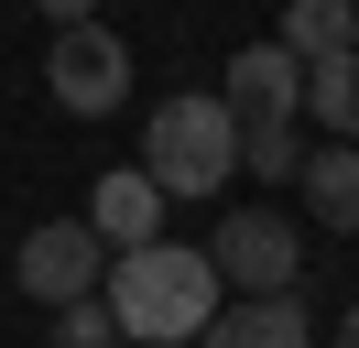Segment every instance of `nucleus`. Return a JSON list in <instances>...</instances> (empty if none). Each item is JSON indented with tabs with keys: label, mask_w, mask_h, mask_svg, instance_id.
Listing matches in <instances>:
<instances>
[{
	"label": "nucleus",
	"mask_w": 359,
	"mask_h": 348,
	"mask_svg": "<svg viewBox=\"0 0 359 348\" xmlns=\"http://www.w3.org/2000/svg\"><path fill=\"white\" fill-rule=\"evenodd\" d=\"M98 294H109V316H120V337H131V348H185V337L229 304V283H218V261H207V250H185V239L153 229V239H131V250H109Z\"/></svg>",
	"instance_id": "1"
},
{
	"label": "nucleus",
	"mask_w": 359,
	"mask_h": 348,
	"mask_svg": "<svg viewBox=\"0 0 359 348\" xmlns=\"http://www.w3.org/2000/svg\"><path fill=\"white\" fill-rule=\"evenodd\" d=\"M142 174H153L163 196H229L240 185V109L218 98V87H175V98L142 120Z\"/></svg>",
	"instance_id": "2"
},
{
	"label": "nucleus",
	"mask_w": 359,
	"mask_h": 348,
	"mask_svg": "<svg viewBox=\"0 0 359 348\" xmlns=\"http://www.w3.org/2000/svg\"><path fill=\"white\" fill-rule=\"evenodd\" d=\"M44 87H55V109H76V120H109V109L131 98V44H120L98 11H88V22H55Z\"/></svg>",
	"instance_id": "3"
},
{
	"label": "nucleus",
	"mask_w": 359,
	"mask_h": 348,
	"mask_svg": "<svg viewBox=\"0 0 359 348\" xmlns=\"http://www.w3.org/2000/svg\"><path fill=\"white\" fill-rule=\"evenodd\" d=\"M207 261H218L229 294H283V283L305 272V239H294V218H272V207H229L218 239H207Z\"/></svg>",
	"instance_id": "4"
},
{
	"label": "nucleus",
	"mask_w": 359,
	"mask_h": 348,
	"mask_svg": "<svg viewBox=\"0 0 359 348\" xmlns=\"http://www.w3.org/2000/svg\"><path fill=\"white\" fill-rule=\"evenodd\" d=\"M98 272H109V239H98L88 218H44V229H22V250H11V283H22L33 304L98 294Z\"/></svg>",
	"instance_id": "5"
},
{
	"label": "nucleus",
	"mask_w": 359,
	"mask_h": 348,
	"mask_svg": "<svg viewBox=\"0 0 359 348\" xmlns=\"http://www.w3.org/2000/svg\"><path fill=\"white\" fill-rule=\"evenodd\" d=\"M218 98L240 109V120H294V109H305V55H294L283 33L240 44V55H229V76H218Z\"/></svg>",
	"instance_id": "6"
},
{
	"label": "nucleus",
	"mask_w": 359,
	"mask_h": 348,
	"mask_svg": "<svg viewBox=\"0 0 359 348\" xmlns=\"http://www.w3.org/2000/svg\"><path fill=\"white\" fill-rule=\"evenodd\" d=\"M196 348H316V326H305V304H294V283H283V294L218 304V316L196 326Z\"/></svg>",
	"instance_id": "7"
},
{
	"label": "nucleus",
	"mask_w": 359,
	"mask_h": 348,
	"mask_svg": "<svg viewBox=\"0 0 359 348\" xmlns=\"http://www.w3.org/2000/svg\"><path fill=\"white\" fill-rule=\"evenodd\" d=\"M294 185H305V218L327 239H359V142H305Z\"/></svg>",
	"instance_id": "8"
},
{
	"label": "nucleus",
	"mask_w": 359,
	"mask_h": 348,
	"mask_svg": "<svg viewBox=\"0 0 359 348\" xmlns=\"http://www.w3.org/2000/svg\"><path fill=\"white\" fill-rule=\"evenodd\" d=\"M88 229L109 239V250H131V239H153V229H163V185H153L142 163L98 174V196H88Z\"/></svg>",
	"instance_id": "9"
},
{
	"label": "nucleus",
	"mask_w": 359,
	"mask_h": 348,
	"mask_svg": "<svg viewBox=\"0 0 359 348\" xmlns=\"http://www.w3.org/2000/svg\"><path fill=\"white\" fill-rule=\"evenodd\" d=\"M283 44H294L305 65L359 55V0H283Z\"/></svg>",
	"instance_id": "10"
},
{
	"label": "nucleus",
	"mask_w": 359,
	"mask_h": 348,
	"mask_svg": "<svg viewBox=\"0 0 359 348\" xmlns=\"http://www.w3.org/2000/svg\"><path fill=\"white\" fill-rule=\"evenodd\" d=\"M305 120L327 130V142H359V55L305 65Z\"/></svg>",
	"instance_id": "11"
},
{
	"label": "nucleus",
	"mask_w": 359,
	"mask_h": 348,
	"mask_svg": "<svg viewBox=\"0 0 359 348\" xmlns=\"http://www.w3.org/2000/svg\"><path fill=\"white\" fill-rule=\"evenodd\" d=\"M240 163L262 174V185H294V163H305V109H294V120H240Z\"/></svg>",
	"instance_id": "12"
},
{
	"label": "nucleus",
	"mask_w": 359,
	"mask_h": 348,
	"mask_svg": "<svg viewBox=\"0 0 359 348\" xmlns=\"http://www.w3.org/2000/svg\"><path fill=\"white\" fill-rule=\"evenodd\" d=\"M44 348H120L109 294H76V304H55V337H44Z\"/></svg>",
	"instance_id": "13"
},
{
	"label": "nucleus",
	"mask_w": 359,
	"mask_h": 348,
	"mask_svg": "<svg viewBox=\"0 0 359 348\" xmlns=\"http://www.w3.org/2000/svg\"><path fill=\"white\" fill-rule=\"evenodd\" d=\"M33 11H44V22H88L98 0H33Z\"/></svg>",
	"instance_id": "14"
},
{
	"label": "nucleus",
	"mask_w": 359,
	"mask_h": 348,
	"mask_svg": "<svg viewBox=\"0 0 359 348\" xmlns=\"http://www.w3.org/2000/svg\"><path fill=\"white\" fill-rule=\"evenodd\" d=\"M337 348H359V304H348V316H337Z\"/></svg>",
	"instance_id": "15"
}]
</instances>
